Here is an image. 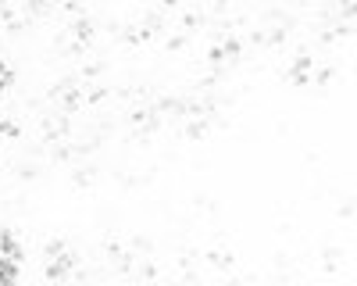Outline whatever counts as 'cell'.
<instances>
[{"label":"cell","mask_w":357,"mask_h":286,"mask_svg":"<svg viewBox=\"0 0 357 286\" xmlns=\"http://www.w3.org/2000/svg\"><path fill=\"white\" fill-rule=\"evenodd\" d=\"M75 265H79V254L68 250V254H61V257H54V262H47L43 276H47L50 283H65V279L75 272Z\"/></svg>","instance_id":"obj_1"},{"label":"cell","mask_w":357,"mask_h":286,"mask_svg":"<svg viewBox=\"0 0 357 286\" xmlns=\"http://www.w3.org/2000/svg\"><path fill=\"white\" fill-rule=\"evenodd\" d=\"M0 257H8V262H15V265L25 257V247L15 240L11 229H0Z\"/></svg>","instance_id":"obj_2"},{"label":"cell","mask_w":357,"mask_h":286,"mask_svg":"<svg viewBox=\"0 0 357 286\" xmlns=\"http://www.w3.org/2000/svg\"><path fill=\"white\" fill-rule=\"evenodd\" d=\"M72 33H75V43L86 47L89 40H93V22H89V18H79V22L72 25Z\"/></svg>","instance_id":"obj_3"},{"label":"cell","mask_w":357,"mask_h":286,"mask_svg":"<svg viewBox=\"0 0 357 286\" xmlns=\"http://www.w3.org/2000/svg\"><path fill=\"white\" fill-rule=\"evenodd\" d=\"M311 65H314V57H311V54H296V61H293V68L286 72V79H289V75H307Z\"/></svg>","instance_id":"obj_4"},{"label":"cell","mask_w":357,"mask_h":286,"mask_svg":"<svg viewBox=\"0 0 357 286\" xmlns=\"http://www.w3.org/2000/svg\"><path fill=\"white\" fill-rule=\"evenodd\" d=\"M43 254L50 257V262H54V257H61V254H68V243L61 240V236H54V240H47V247H43Z\"/></svg>","instance_id":"obj_5"},{"label":"cell","mask_w":357,"mask_h":286,"mask_svg":"<svg viewBox=\"0 0 357 286\" xmlns=\"http://www.w3.org/2000/svg\"><path fill=\"white\" fill-rule=\"evenodd\" d=\"M207 262H211L215 269H222V272H229L236 257H232V254H222V250H211V254H207Z\"/></svg>","instance_id":"obj_6"},{"label":"cell","mask_w":357,"mask_h":286,"mask_svg":"<svg viewBox=\"0 0 357 286\" xmlns=\"http://www.w3.org/2000/svg\"><path fill=\"white\" fill-rule=\"evenodd\" d=\"M240 54H243V43L236 40V36H229V40L222 43V57H229V61H236V57H240Z\"/></svg>","instance_id":"obj_7"},{"label":"cell","mask_w":357,"mask_h":286,"mask_svg":"<svg viewBox=\"0 0 357 286\" xmlns=\"http://www.w3.org/2000/svg\"><path fill=\"white\" fill-rule=\"evenodd\" d=\"M11 86H15V72H11V65L4 61V57H0V90H11Z\"/></svg>","instance_id":"obj_8"},{"label":"cell","mask_w":357,"mask_h":286,"mask_svg":"<svg viewBox=\"0 0 357 286\" xmlns=\"http://www.w3.org/2000/svg\"><path fill=\"white\" fill-rule=\"evenodd\" d=\"M186 136H190V140H204V136H207V122H204V119H193V122L186 126Z\"/></svg>","instance_id":"obj_9"},{"label":"cell","mask_w":357,"mask_h":286,"mask_svg":"<svg viewBox=\"0 0 357 286\" xmlns=\"http://www.w3.org/2000/svg\"><path fill=\"white\" fill-rule=\"evenodd\" d=\"M4 136H8V140H18V136H22V126L11 122V119H4V126H0V140H4Z\"/></svg>","instance_id":"obj_10"},{"label":"cell","mask_w":357,"mask_h":286,"mask_svg":"<svg viewBox=\"0 0 357 286\" xmlns=\"http://www.w3.org/2000/svg\"><path fill=\"white\" fill-rule=\"evenodd\" d=\"M100 72H104V61H89V65L82 68V82H86V79H97Z\"/></svg>","instance_id":"obj_11"},{"label":"cell","mask_w":357,"mask_h":286,"mask_svg":"<svg viewBox=\"0 0 357 286\" xmlns=\"http://www.w3.org/2000/svg\"><path fill=\"white\" fill-rule=\"evenodd\" d=\"M207 61H211L215 68H222V61H225V57H222V47H211V50H207Z\"/></svg>","instance_id":"obj_12"},{"label":"cell","mask_w":357,"mask_h":286,"mask_svg":"<svg viewBox=\"0 0 357 286\" xmlns=\"http://www.w3.org/2000/svg\"><path fill=\"white\" fill-rule=\"evenodd\" d=\"M314 82H318V86H329V82H333V68H321V72L314 75Z\"/></svg>","instance_id":"obj_13"},{"label":"cell","mask_w":357,"mask_h":286,"mask_svg":"<svg viewBox=\"0 0 357 286\" xmlns=\"http://www.w3.org/2000/svg\"><path fill=\"white\" fill-rule=\"evenodd\" d=\"M139 276H143V279H151V283H154V279H158V269H154V262H146V265L139 269Z\"/></svg>","instance_id":"obj_14"},{"label":"cell","mask_w":357,"mask_h":286,"mask_svg":"<svg viewBox=\"0 0 357 286\" xmlns=\"http://www.w3.org/2000/svg\"><path fill=\"white\" fill-rule=\"evenodd\" d=\"M268 43H275V47H279V43H286V29H275V33L268 36Z\"/></svg>","instance_id":"obj_15"},{"label":"cell","mask_w":357,"mask_h":286,"mask_svg":"<svg viewBox=\"0 0 357 286\" xmlns=\"http://www.w3.org/2000/svg\"><path fill=\"white\" fill-rule=\"evenodd\" d=\"M18 176H22V179H36V165H22Z\"/></svg>","instance_id":"obj_16"},{"label":"cell","mask_w":357,"mask_h":286,"mask_svg":"<svg viewBox=\"0 0 357 286\" xmlns=\"http://www.w3.org/2000/svg\"><path fill=\"white\" fill-rule=\"evenodd\" d=\"M183 47H186V36H172L168 40V50H183Z\"/></svg>","instance_id":"obj_17"},{"label":"cell","mask_w":357,"mask_h":286,"mask_svg":"<svg viewBox=\"0 0 357 286\" xmlns=\"http://www.w3.org/2000/svg\"><path fill=\"white\" fill-rule=\"evenodd\" d=\"M197 22H200V15H193V11H190V15H186V18H183V25H186V29H193V25H197Z\"/></svg>","instance_id":"obj_18"},{"label":"cell","mask_w":357,"mask_h":286,"mask_svg":"<svg viewBox=\"0 0 357 286\" xmlns=\"http://www.w3.org/2000/svg\"><path fill=\"white\" fill-rule=\"evenodd\" d=\"M0 100H4V90H0Z\"/></svg>","instance_id":"obj_19"}]
</instances>
